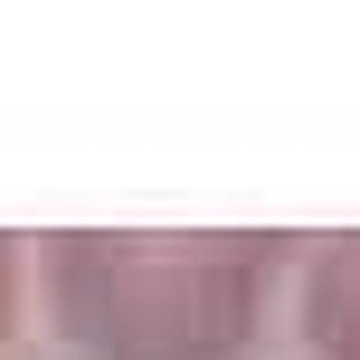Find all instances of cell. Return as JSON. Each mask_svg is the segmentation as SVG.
<instances>
[{
	"label": "cell",
	"instance_id": "cell-1",
	"mask_svg": "<svg viewBox=\"0 0 360 360\" xmlns=\"http://www.w3.org/2000/svg\"><path fill=\"white\" fill-rule=\"evenodd\" d=\"M275 256L237 237H76L57 256L67 332L95 360H228Z\"/></svg>",
	"mask_w": 360,
	"mask_h": 360
},
{
	"label": "cell",
	"instance_id": "cell-3",
	"mask_svg": "<svg viewBox=\"0 0 360 360\" xmlns=\"http://www.w3.org/2000/svg\"><path fill=\"white\" fill-rule=\"evenodd\" d=\"M0 294H10V266H0Z\"/></svg>",
	"mask_w": 360,
	"mask_h": 360
},
{
	"label": "cell",
	"instance_id": "cell-2",
	"mask_svg": "<svg viewBox=\"0 0 360 360\" xmlns=\"http://www.w3.org/2000/svg\"><path fill=\"white\" fill-rule=\"evenodd\" d=\"M313 342L323 360H360V247H332L313 275Z\"/></svg>",
	"mask_w": 360,
	"mask_h": 360
}]
</instances>
